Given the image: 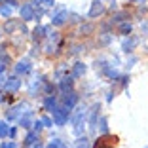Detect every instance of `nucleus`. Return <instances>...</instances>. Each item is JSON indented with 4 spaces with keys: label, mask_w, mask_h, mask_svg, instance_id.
<instances>
[{
    "label": "nucleus",
    "mask_w": 148,
    "mask_h": 148,
    "mask_svg": "<svg viewBox=\"0 0 148 148\" xmlns=\"http://www.w3.org/2000/svg\"><path fill=\"white\" fill-rule=\"evenodd\" d=\"M87 106L86 105H78L74 108V112L70 114V122H72V133L76 137L84 135V125H86V118H87Z\"/></svg>",
    "instance_id": "obj_1"
},
{
    "label": "nucleus",
    "mask_w": 148,
    "mask_h": 148,
    "mask_svg": "<svg viewBox=\"0 0 148 148\" xmlns=\"http://www.w3.org/2000/svg\"><path fill=\"white\" fill-rule=\"evenodd\" d=\"M49 114L53 116V123H55V125H65V123L69 122V118H70V108H66L65 105H61V106H55Z\"/></svg>",
    "instance_id": "obj_2"
},
{
    "label": "nucleus",
    "mask_w": 148,
    "mask_h": 148,
    "mask_svg": "<svg viewBox=\"0 0 148 148\" xmlns=\"http://www.w3.org/2000/svg\"><path fill=\"white\" fill-rule=\"evenodd\" d=\"M70 17V13L66 12V8H63V6H59V8L53 12V15H51V25L53 27H61V25H65L66 23V19Z\"/></svg>",
    "instance_id": "obj_3"
},
{
    "label": "nucleus",
    "mask_w": 148,
    "mask_h": 148,
    "mask_svg": "<svg viewBox=\"0 0 148 148\" xmlns=\"http://www.w3.org/2000/svg\"><path fill=\"white\" fill-rule=\"evenodd\" d=\"M116 137H112V135H103V137H99V139L95 140V144H93V148H114L116 146Z\"/></svg>",
    "instance_id": "obj_4"
},
{
    "label": "nucleus",
    "mask_w": 148,
    "mask_h": 148,
    "mask_svg": "<svg viewBox=\"0 0 148 148\" xmlns=\"http://www.w3.org/2000/svg\"><path fill=\"white\" fill-rule=\"evenodd\" d=\"M19 13H21L23 21H32V19L36 17V10H34L32 4H23L21 8H19Z\"/></svg>",
    "instance_id": "obj_5"
},
{
    "label": "nucleus",
    "mask_w": 148,
    "mask_h": 148,
    "mask_svg": "<svg viewBox=\"0 0 148 148\" xmlns=\"http://www.w3.org/2000/svg\"><path fill=\"white\" fill-rule=\"evenodd\" d=\"M105 10L106 8H105V4H103V0H95V2L91 4V8H89V12H87V15H89L91 19H97L99 15L105 13Z\"/></svg>",
    "instance_id": "obj_6"
},
{
    "label": "nucleus",
    "mask_w": 148,
    "mask_h": 148,
    "mask_svg": "<svg viewBox=\"0 0 148 148\" xmlns=\"http://www.w3.org/2000/svg\"><path fill=\"white\" fill-rule=\"evenodd\" d=\"M19 87H21V80H19L17 76H10V78L4 82V89L6 91L15 93V91H19Z\"/></svg>",
    "instance_id": "obj_7"
},
{
    "label": "nucleus",
    "mask_w": 148,
    "mask_h": 148,
    "mask_svg": "<svg viewBox=\"0 0 148 148\" xmlns=\"http://www.w3.org/2000/svg\"><path fill=\"white\" fill-rule=\"evenodd\" d=\"M32 70V65H31V61H27V59H21V61H17L15 63V74H19V76H25V74H29Z\"/></svg>",
    "instance_id": "obj_8"
},
{
    "label": "nucleus",
    "mask_w": 148,
    "mask_h": 148,
    "mask_svg": "<svg viewBox=\"0 0 148 148\" xmlns=\"http://www.w3.org/2000/svg\"><path fill=\"white\" fill-rule=\"evenodd\" d=\"M63 105H65L66 108H70V110H72L74 106L78 105V95H76L74 91H66L65 95H63Z\"/></svg>",
    "instance_id": "obj_9"
},
{
    "label": "nucleus",
    "mask_w": 148,
    "mask_h": 148,
    "mask_svg": "<svg viewBox=\"0 0 148 148\" xmlns=\"http://www.w3.org/2000/svg\"><path fill=\"white\" fill-rule=\"evenodd\" d=\"M99 110H101L99 103H95V105L89 108V127H91V129H95V125L99 123Z\"/></svg>",
    "instance_id": "obj_10"
},
{
    "label": "nucleus",
    "mask_w": 148,
    "mask_h": 148,
    "mask_svg": "<svg viewBox=\"0 0 148 148\" xmlns=\"http://www.w3.org/2000/svg\"><path fill=\"white\" fill-rule=\"evenodd\" d=\"M46 36H48V27L38 25L34 31H32V40H34V42H40V40H44Z\"/></svg>",
    "instance_id": "obj_11"
},
{
    "label": "nucleus",
    "mask_w": 148,
    "mask_h": 148,
    "mask_svg": "<svg viewBox=\"0 0 148 148\" xmlns=\"http://www.w3.org/2000/svg\"><path fill=\"white\" fill-rule=\"evenodd\" d=\"M137 44H139V38H135V36H131V38H125V40L122 42V49H123L125 53H131Z\"/></svg>",
    "instance_id": "obj_12"
},
{
    "label": "nucleus",
    "mask_w": 148,
    "mask_h": 148,
    "mask_svg": "<svg viewBox=\"0 0 148 148\" xmlns=\"http://www.w3.org/2000/svg\"><path fill=\"white\" fill-rule=\"evenodd\" d=\"M86 70H87V66L84 65V63H80V61H78V63H74L72 72H70V74H72L74 78H82L84 74H86Z\"/></svg>",
    "instance_id": "obj_13"
},
{
    "label": "nucleus",
    "mask_w": 148,
    "mask_h": 148,
    "mask_svg": "<svg viewBox=\"0 0 148 148\" xmlns=\"http://www.w3.org/2000/svg\"><path fill=\"white\" fill-rule=\"evenodd\" d=\"M72 84H74V76L72 74H70V76H65V78L59 82V89H61L63 93H66L70 87H72Z\"/></svg>",
    "instance_id": "obj_14"
},
{
    "label": "nucleus",
    "mask_w": 148,
    "mask_h": 148,
    "mask_svg": "<svg viewBox=\"0 0 148 148\" xmlns=\"http://www.w3.org/2000/svg\"><path fill=\"white\" fill-rule=\"evenodd\" d=\"M44 82V78L42 76H38V78H34L31 82V86H29V93L31 95H38V91H40V84Z\"/></svg>",
    "instance_id": "obj_15"
},
{
    "label": "nucleus",
    "mask_w": 148,
    "mask_h": 148,
    "mask_svg": "<svg viewBox=\"0 0 148 148\" xmlns=\"http://www.w3.org/2000/svg\"><path fill=\"white\" fill-rule=\"evenodd\" d=\"M55 106H57V99H55V95H48L46 99H44V108L48 110V112H51Z\"/></svg>",
    "instance_id": "obj_16"
},
{
    "label": "nucleus",
    "mask_w": 148,
    "mask_h": 148,
    "mask_svg": "<svg viewBox=\"0 0 148 148\" xmlns=\"http://www.w3.org/2000/svg\"><path fill=\"white\" fill-rule=\"evenodd\" d=\"M131 23L129 21H122L120 23V27H118V31H120V34H123V36H127V34H131Z\"/></svg>",
    "instance_id": "obj_17"
},
{
    "label": "nucleus",
    "mask_w": 148,
    "mask_h": 148,
    "mask_svg": "<svg viewBox=\"0 0 148 148\" xmlns=\"http://www.w3.org/2000/svg\"><path fill=\"white\" fill-rule=\"evenodd\" d=\"M97 125H99V129H101V133H103V135H106V133H108V120H106V116H101Z\"/></svg>",
    "instance_id": "obj_18"
},
{
    "label": "nucleus",
    "mask_w": 148,
    "mask_h": 148,
    "mask_svg": "<svg viewBox=\"0 0 148 148\" xmlns=\"http://www.w3.org/2000/svg\"><path fill=\"white\" fill-rule=\"evenodd\" d=\"M36 139H38V131H31V133L27 135V139H25V144L27 146H34Z\"/></svg>",
    "instance_id": "obj_19"
},
{
    "label": "nucleus",
    "mask_w": 148,
    "mask_h": 148,
    "mask_svg": "<svg viewBox=\"0 0 148 148\" xmlns=\"http://www.w3.org/2000/svg\"><path fill=\"white\" fill-rule=\"evenodd\" d=\"M10 129H12V127L8 125V122H0V139L10 137Z\"/></svg>",
    "instance_id": "obj_20"
},
{
    "label": "nucleus",
    "mask_w": 148,
    "mask_h": 148,
    "mask_svg": "<svg viewBox=\"0 0 148 148\" xmlns=\"http://www.w3.org/2000/svg\"><path fill=\"white\" fill-rule=\"evenodd\" d=\"M0 13H2L4 17H10V15L13 13V6L12 4L8 6V2H6V4H2V6H0Z\"/></svg>",
    "instance_id": "obj_21"
},
{
    "label": "nucleus",
    "mask_w": 148,
    "mask_h": 148,
    "mask_svg": "<svg viewBox=\"0 0 148 148\" xmlns=\"http://www.w3.org/2000/svg\"><path fill=\"white\" fill-rule=\"evenodd\" d=\"M46 148H66V144L63 143L61 139H51V140L48 143V146H46Z\"/></svg>",
    "instance_id": "obj_22"
},
{
    "label": "nucleus",
    "mask_w": 148,
    "mask_h": 148,
    "mask_svg": "<svg viewBox=\"0 0 148 148\" xmlns=\"http://www.w3.org/2000/svg\"><path fill=\"white\" fill-rule=\"evenodd\" d=\"M76 148H93L89 146V140H87V137H78V140H76Z\"/></svg>",
    "instance_id": "obj_23"
},
{
    "label": "nucleus",
    "mask_w": 148,
    "mask_h": 148,
    "mask_svg": "<svg viewBox=\"0 0 148 148\" xmlns=\"http://www.w3.org/2000/svg\"><path fill=\"white\" fill-rule=\"evenodd\" d=\"M127 17H129V15H127V12H118V13H114L112 23H114V21H116V23H122V21H125Z\"/></svg>",
    "instance_id": "obj_24"
},
{
    "label": "nucleus",
    "mask_w": 148,
    "mask_h": 148,
    "mask_svg": "<svg viewBox=\"0 0 148 148\" xmlns=\"http://www.w3.org/2000/svg\"><path fill=\"white\" fill-rule=\"evenodd\" d=\"M105 74L108 76L110 80H118V78H120V76H118V70L112 69V66H106V69H105Z\"/></svg>",
    "instance_id": "obj_25"
},
{
    "label": "nucleus",
    "mask_w": 148,
    "mask_h": 148,
    "mask_svg": "<svg viewBox=\"0 0 148 148\" xmlns=\"http://www.w3.org/2000/svg\"><path fill=\"white\" fill-rule=\"evenodd\" d=\"M31 116H27V114H25V116H23V118H19V125H21V127H25V129H29V127H31Z\"/></svg>",
    "instance_id": "obj_26"
},
{
    "label": "nucleus",
    "mask_w": 148,
    "mask_h": 148,
    "mask_svg": "<svg viewBox=\"0 0 148 148\" xmlns=\"http://www.w3.org/2000/svg\"><path fill=\"white\" fill-rule=\"evenodd\" d=\"M110 40H112V36H110L108 32H105V34H101L99 44H101V46H106V44H110Z\"/></svg>",
    "instance_id": "obj_27"
},
{
    "label": "nucleus",
    "mask_w": 148,
    "mask_h": 148,
    "mask_svg": "<svg viewBox=\"0 0 148 148\" xmlns=\"http://www.w3.org/2000/svg\"><path fill=\"white\" fill-rule=\"evenodd\" d=\"M40 120H42V123H44V127H51L53 125V120L49 116H42L40 118Z\"/></svg>",
    "instance_id": "obj_28"
},
{
    "label": "nucleus",
    "mask_w": 148,
    "mask_h": 148,
    "mask_svg": "<svg viewBox=\"0 0 148 148\" xmlns=\"http://www.w3.org/2000/svg\"><path fill=\"white\" fill-rule=\"evenodd\" d=\"M4 29H6V32H8V34H12V32H13V29H15V23H6V25H4Z\"/></svg>",
    "instance_id": "obj_29"
},
{
    "label": "nucleus",
    "mask_w": 148,
    "mask_h": 148,
    "mask_svg": "<svg viewBox=\"0 0 148 148\" xmlns=\"http://www.w3.org/2000/svg\"><path fill=\"white\" fill-rule=\"evenodd\" d=\"M32 125H34V131H38V133H40V131H42V127H44V123H42V120H36Z\"/></svg>",
    "instance_id": "obj_30"
},
{
    "label": "nucleus",
    "mask_w": 148,
    "mask_h": 148,
    "mask_svg": "<svg viewBox=\"0 0 148 148\" xmlns=\"http://www.w3.org/2000/svg\"><path fill=\"white\" fill-rule=\"evenodd\" d=\"M0 148H15V143H13V140H8V143H6L4 140V143L0 144Z\"/></svg>",
    "instance_id": "obj_31"
},
{
    "label": "nucleus",
    "mask_w": 148,
    "mask_h": 148,
    "mask_svg": "<svg viewBox=\"0 0 148 148\" xmlns=\"http://www.w3.org/2000/svg\"><path fill=\"white\" fill-rule=\"evenodd\" d=\"M93 31V25H82V34L84 32H91Z\"/></svg>",
    "instance_id": "obj_32"
},
{
    "label": "nucleus",
    "mask_w": 148,
    "mask_h": 148,
    "mask_svg": "<svg viewBox=\"0 0 148 148\" xmlns=\"http://www.w3.org/2000/svg\"><path fill=\"white\" fill-rule=\"evenodd\" d=\"M70 21H72V23H78V21H82V17H80V15H76V13H70Z\"/></svg>",
    "instance_id": "obj_33"
},
{
    "label": "nucleus",
    "mask_w": 148,
    "mask_h": 148,
    "mask_svg": "<svg viewBox=\"0 0 148 148\" xmlns=\"http://www.w3.org/2000/svg\"><path fill=\"white\" fill-rule=\"evenodd\" d=\"M53 2H55V0H44V4H42V6H46V8H49V6H53Z\"/></svg>",
    "instance_id": "obj_34"
},
{
    "label": "nucleus",
    "mask_w": 148,
    "mask_h": 148,
    "mask_svg": "<svg viewBox=\"0 0 148 148\" xmlns=\"http://www.w3.org/2000/svg\"><path fill=\"white\" fill-rule=\"evenodd\" d=\"M135 61H137L135 57H131L129 61H127V65H125V66H127V69H131V66H133V63H135Z\"/></svg>",
    "instance_id": "obj_35"
},
{
    "label": "nucleus",
    "mask_w": 148,
    "mask_h": 148,
    "mask_svg": "<svg viewBox=\"0 0 148 148\" xmlns=\"http://www.w3.org/2000/svg\"><path fill=\"white\" fill-rule=\"evenodd\" d=\"M140 29H143V32H146V34H148V23H143V25H140Z\"/></svg>",
    "instance_id": "obj_36"
},
{
    "label": "nucleus",
    "mask_w": 148,
    "mask_h": 148,
    "mask_svg": "<svg viewBox=\"0 0 148 148\" xmlns=\"http://www.w3.org/2000/svg\"><path fill=\"white\" fill-rule=\"evenodd\" d=\"M112 95H114L112 91H108V93H106V101H108V103H110V101H112Z\"/></svg>",
    "instance_id": "obj_37"
},
{
    "label": "nucleus",
    "mask_w": 148,
    "mask_h": 148,
    "mask_svg": "<svg viewBox=\"0 0 148 148\" xmlns=\"http://www.w3.org/2000/svg\"><path fill=\"white\" fill-rule=\"evenodd\" d=\"M131 2H135V4H144L146 0H131Z\"/></svg>",
    "instance_id": "obj_38"
},
{
    "label": "nucleus",
    "mask_w": 148,
    "mask_h": 148,
    "mask_svg": "<svg viewBox=\"0 0 148 148\" xmlns=\"http://www.w3.org/2000/svg\"><path fill=\"white\" fill-rule=\"evenodd\" d=\"M32 4H44V0H32Z\"/></svg>",
    "instance_id": "obj_39"
},
{
    "label": "nucleus",
    "mask_w": 148,
    "mask_h": 148,
    "mask_svg": "<svg viewBox=\"0 0 148 148\" xmlns=\"http://www.w3.org/2000/svg\"><path fill=\"white\" fill-rule=\"evenodd\" d=\"M2 72H4V63L0 61V74H2Z\"/></svg>",
    "instance_id": "obj_40"
}]
</instances>
